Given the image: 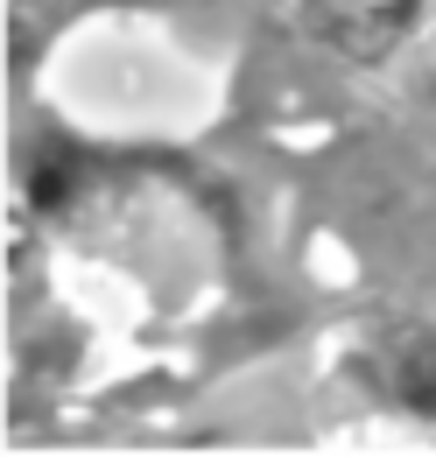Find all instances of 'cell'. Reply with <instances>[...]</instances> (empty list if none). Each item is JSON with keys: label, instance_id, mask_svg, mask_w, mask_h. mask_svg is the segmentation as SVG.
Listing matches in <instances>:
<instances>
[{"label": "cell", "instance_id": "6da1fadb", "mask_svg": "<svg viewBox=\"0 0 436 457\" xmlns=\"http://www.w3.org/2000/svg\"><path fill=\"white\" fill-rule=\"evenodd\" d=\"M401 7H408V0H331V29L373 43V36H387V29L401 21Z\"/></svg>", "mask_w": 436, "mask_h": 457}]
</instances>
